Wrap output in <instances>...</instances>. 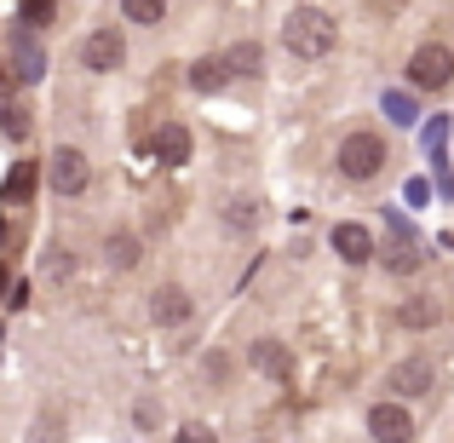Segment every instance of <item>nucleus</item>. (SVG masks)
I'll list each match as a JSON object with an SVG mask.
<instances>
[{"label":"nucleus","mask_w":454,"mask_h":443,"mask_svg":"<svg viewBox=\"0 0 454 443\" xmlns=\"http://www.w3.org/2000/svg\"><path fill=\"white\" fill-rule=\"evenodd\" d=\"M282 41H288L294 58H328L333 52V18L322 6H294L288 18H282Z\"/></svg>","instance_id":"1"},{"label":"nucleus","mask_w":454,"mask_h":443,"mask_svg":"<svg viewBox=\"0 0 454 443\" xmlns=\"http://www.w3.org/2000/svg\"><path fill=\"white\" fill-rule=\"evenodd\" d=\"M386 167V138L380 133H351L340 145V173L345 178H374Z\"/></svg>","instance_id":"2"},{"label":"nucleus","mask_w":454,"mask_h":443,"mask_svg":"<svg viewBox=\"0 0 454 443\" xmlns=\"http://www.w3.org/2000/svg\"><path fill=\"white\" fill-rule=\"evenodd\" d=\"M449 75H454V52H449L443 41H426L420 52L409 58V81H414L420 92H437V87H449Z\"/></svg>","instance_id":"3"},{"label":"nucleus","mask_w":454,"mask_h":443,"mask_svg":"<svg viewBox=\"0 0 454 443\" xmlns=\"http://www.w3.org/2000/svg\"><path fill=\"white\" fill-rule=\"evenodd\" d=\"M127 58V35L121 29H92L87 46H81V64L92 69V75H110V69H121Z\"/></svg>","instance_id":"4"},{"label":"nucleus","mask_w":454,"mask_h":443,"mask_svg":"<svg viewBox=\"0 0 454 443\" xmlns=\"http://www.w3.org/2000/svg\"><path fill=\"white\" fill-rule=\"evenodd\" d=\"M46 178H52V190L58 196H81L87 190V178H92V167H87V155L81 150H52V162H46Z\"/></svg>","instance_id":"5"},{"label":"nucleus","mask_w":454,"mask_h":443,"mask_svg":"<svg viewBox=\"0 0 454 443\" xmlns=\"http://www.w3.org/2000/svg\"><path fill=\"white\" fill-rule=\"evenodd\" d=\"M368 432H374V443H409L414 421H409L403 403H374V409H368Z\"/></svg>","instance_id":"6"},{"label":"nucleus","mask_w":454,"mask_h":443,"mask_svg":"<svg viewBox=\"0 0 454 443\" xmlns=\"http://www.w3.org/2000/svg\"><path fill=\"white\" fill-rule=\"evenodd\" d=\"M41 75H46V52H41V41H35L29 29H18V35H12V81L35 87Z\"/></svg>","instance_id":"7"},{"label":"nucleus","mask_w":454,"mask_h":443,"mask_svg":"<svg viewBox=\"0 0 454 443\" xmlns=\"http://www.w3.org/2000/svg\"><path fill=\"white\" fill-rule=\"evenodd\" d=\"M391 398H426V392H432V363H426V357H409V363H397L391 368Z\"/></svg>","instance_id":"8"},{"label":"nucleus","mask_w":454,"mask_h":443,"mask_svg":"<svg viewBox=\"0 0 454 443\" xmlns=\"http://www.w3.org/2000/svg\"><path fill=\"white\" fill-rule=\"evenodd\" d=\"M386 225H391V254H386V265L391 271H414V265H420V248H414L409 219H403V213H386Z\"/></svg>","instance_id":"9"},{"label":"nucleus","mask_w":454,"mask_h":443,"mask_svg":"<svg viewBox=\"0 0 454 443\" xmlns=\"http://www.w3.org/2000/svg\"><path fill=\"white\" fill-rule=\"evenodd\" d=\"M333 254H340L345 265H363V259H374V236H368L363 225H333Z\"/></svg>","instance_id":"10"},{"label":"nucleus","mask_w":454,"mask_h":443,"mask_svg":"<svg viewBox=\"0 0 454 443\" xmlns=\"http://www.w3.org/2000/svg\"><path fill=\"white\" fill-rule=\"evenodd\" d=\"M155 322H167V328H173V322H190V294L184 289H173V282H167V289H155Z\"/></svg>","instance_id":"11"},{"label":"nucleus","mask_w":454,"mask_h":443,"mask_svg":"<svg viewBox=\"0 0 454 443\" xmlns=\"http://www.w3.org/2000/svg\"><path fill=\"white\" fill-rule=\"evenodd\" d=\"M35 178H41V167H35V162H18V167L6 173V190H0V196H6L12 208H23V202L35 196Z\"/></svg>","instance_id":"12"},{"label":"nucleus","mask_w":454,"mask_h":443,"mask_svg":"<svg viewBox=\"0 0 454 443\" xmlns=\"http://www.w3.org/2000/svg\"><path fill=\"white\" fill-rule=\"evenodd\" d=\"M224 69H231V75H259V69H265V52H259L254 41H236L231 52H224Z\"/></svg>","instance_id":"13"},{"label":"nucleus","mask_w":454,"mask_h":443,"mask_svg":"<svg viewBox=\"0 0 454 443\" xmlns=\"http://www.w3.org/2000/svg\"><path fill=\"white\" fill-rule=\"evenodd\" d=\"M254 368H259V375H270V380H288V352H282L277 340H259L254 345Z\"/></svg>","instance_id":"14"},{"label":"nucleus","mask_w":454,"mask_h":443,"mask_svg":"<svg viewBox=\"0 0 454 443\" xmlns=\"http://www.w3.org/2000/svg\"><path fill=\"white\" fill-rule=\"evenodd\" d=\"M224 81H231V69H224V58H201V64L190 69V87H196V92H219Z\"/></svg>","instance_id":"15"},{"label":"nucleus","mask_w":454,"mask_h":443,"mask_svg":"<svg viewBox=\"0 0 454 443\" xmlns=\"http://www.w3.org/2000/svg\"><path fill=\"white\" fill-rule=\"evenodd\" d=\"M380 110H386V115H391L397 127L420 122V104H414V92H386V99H380Z\"/></svg>","instance_id":"16"},{"label":"nucleus","mask_w":454,"mask_h":443,"mask_svg":"<svg viewBox=\"0 0 454 443\" xmlns=\"http://www.w3.org/2000/svg\"><path fill=\"white\" fill-rule=\"evenodd\" d=\"M0 115H6V133H12V138H23V133H29V110H23V104L12 99V87H6V81H0Z\"/></svg>","instance_id":"17"},{"label":"nucleus","mask_w":454,"mask_h":443,"mask_svg":"<svg viewBox=\"0 0 454 443\" xmlns=\"http://www.w3.org/2000/svg\"><path fill=\"white\" fill-rule=\"evenodd\" d=\"M184 155H190V133H184V127H167V133H161V162L184 167Z\"/></svg>","instance_id":"18"},{"label":"nucleus","mask_w":454,"mask_h":443,"mask_svg":"<svg viewBox=\"0 0 454 443\" xmlns=\"http://www.w3.org/2000/svg\"><path fill=\"white\" fill-rule=\"evenodd\" d=\"M437 317H443L437 299H409V305H403V322H409V328H432Z\"/></svg>","instance_id":"19"},{"label":"nucleus","mask_w":454,"mask_h":443,"mask_svg":"<svg viewBox=\"0 0 454 443\" xmlns=\"http://www.w3.org/2000/svg\"><path fill=\"white\" fill-rule=\"evenodd\" d=\"M52 0H23V6H18V18H23V29H35V23H52Z\"/></svg>","instance_id":"20"},{"label":"nucleus","mask_w":454,"mask_h":443,"mask_svg":"<svg viewBox=\"0 0 454 443\" xmlns=\"http://www.w3.org/2000/svg\"><path fill=\"white\" fill-rule=\"evenodd\" d=\"M127 18H133V23H161L167 6H161V0H127Z\"/></svg>","instance_id":"21"},{"label":"nucleus","mask_w":454,"mask_h":443,"mask_svg":"<svg viewBox=\"0 0 454 443\" xmlns=\"http://www.w3.org/2000/svg\"><path fill=\"white\" fill-rule=\"evenodd\" d=\"M110 259H115V265H133V259H138V242L115 231V236H110Z\"/></svg>","instance_id":"22"},{"label":"nucleus","mask_w":454,"mask_h":443,"mask_svg":"<svg viewBox=\"0 0 454 443\" xmlns=\"http://www.w3.org/2000/svg\"><path fill=\"white\" fill-rule=\"evenodd\" d=\"M173 443H219V438H213V426H201V421H184Z\"/></svg>","instance_id":"23"},{"label":"nucleus","mask_w":454,"mask_h":443,"mask_svg":"<svg viewBox=\"0 0 454 443\" xmlns=\"http://www.w3.org/2000/svg\"><path fill=\"white\" fill-rule=\"evenodd\" d=\"M443 138H449V122H443V115H437V122L426 127V150H432V162H437V155H443Z\"/></svg>","instance_id":"24"},{"label":"nucleus","mask_w":454,"mask_h":443,"mask_svg":"<svg viewBox=\"0 0 454 443\" xmlns=\"http://www.w3.org/2000/svg\"><path fill=\"white\" fill-rule=\"evenodd\" d=\"M254 219H259V213H254V202H236V208H231V225H236V231H247Z\"/></svg>","instance_id":"25"},{"label":"nucleus","mask_w":454,"mask_h":443,"mask_svg":"<svg viewBox=\"0 0 454 443\" xmlns=\"http://www.w3.org/2000/svg\"><path fill=\"white\" fill-rule=\"evenodd\" d=\"M403 196H409V208H420V202L432 196V185H426V178H409V190H403Z\"/></svg>","instance_id":"26"},{"label":"nucleus","mask_w":454,"mask_h":443,"mask_svg":"<svg viewBox=\"0 0 454 443\" xmlns=\"http://www.w3.org/2000/svg\"><path fill=\"white\" fill-rule=\"evenodd\" d=\"M46 271H52V277H69V248H52V265Z\"/></svg>","instance_id":"27"},{"label":"nucleus","mask_w":454,"mask_h":443,"mask_svg":"<svg viewBox=\"0 0 454 443\" xmlns=\"http://www.w3.org/2000/svg\"><path fill=\"white\" fill-rule=\"evenodd\" d=\"M0 289H6V259H0Z\"/></svg>","instance_id":"28"}]
</instances>
